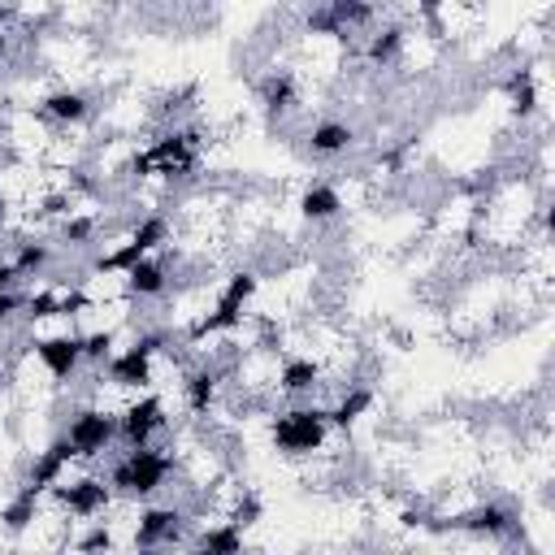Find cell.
<instances>
[{
    "instance_id": "obj_15",
    "label": "cell",
    "mask_w": 555,
    "mask_h": 555,
    "mask_svg": "<svg viewBox=\"0 0 555 555\" xmlns=\"http://www.w3.org/2000/svg\"><path fill=\"white\" fill-rule=\"evenodd\" d=\"M22 321H26V299H22V286H17V291H4L0 295V334L17 330Z\"/></svg>"
},
{
    "instance_id": "obj_18",
    "label": "cell",
    "mask_w": 555,
    "mask_h": 555,
    "mask_svg": "<svg viewBox=\"0 0 555 555\" xmlns=\"http://www.w3.org/2000/svg\"><path fill=\"white\" fill-rule=\"evenodd\" d=\"M117 555H173L169 546H126V551H117Z\"/></svg>"
},
{
    "instance_id": "obj_3",
    "label": "cell",
    "mask_w": 555,
    "mask_h": 555,
    "mask_svg": "<svg viewBox=\"0 0 555 555\" xmlns=\"http://www.w3.org/2000/svg\"><path fill=\"white\" fill-rule=\"evenodd\" d=\"M52 512H61L65 520H69V529L74 525H100V520H108L113 512H117V494L108 490V481H104V473L100 468H74L48 499H43Z\"/></svg>"
},
{
    "instance_id": "obj_11",
    "label": "cell",
    "mask_w": 555,
    "mask_h": 555,
    "mask_svg": "<svg viewBox=\"0 0 555 555\" xmlns=\"http://www.w3.org/2000/svg\"><path fill=\"white\" fill-rule=\"evenodd\" d=\"M356 143H360V126L347 121V117H334V113L317 117V121L304 130V152H308L312 160H321V165H334V160L351 156Z\"/></svg>"
},
{
    "instance_id": "obj_19",
    "label": "cell",
    "mask_w": 555,
    "mask_h": 555,
    "mask_svg": "<svg viewBox=\"0 0 555 555\" xmlns=\"http://www.w3.org/2000/svg\"><path fill=\"white\" fill-rule=\"evenodd\" d=\"M9 251V234H4V225H0V256Z\"/></svg>"
},
{
    "instance_id": "obj_2",
    "label": "cell",
    "mask_w": 555,
    "mask_h": 555,
    "mask_svg": "<svg viewBox=\"0 0 555 555\" xmlns=\"http://www.w3.org/2000/svg\"><path fill=\"white\" fill-rule=\"evenodd\" d=\"M100 473H104L108 490L117 494V503H152L169 490V481H178V460H173L169 442L117 447Z\"/></svg>"
},
{
    "instance_id": "obj_14",
    "label": "cell",
    "mask_w": 555,
    "mask_h": 555,
    "mask_svg": "<svg viewBox=\"0 0 555 555\" xmlns=\"http://www.w3.org/2000/svg\"><path fill=\"white\" fill-rule=\"evenodd\" d=\"M191 195H199L204 204H230V199H234V195H225V191H217V186H204V182H195V191H182L178 199H182V204H191ZM182 217H186L199 234H208V230L217 234V230H221L225 208H208V212H204V208H182Z\"/></svg>"
},
{
    "instance_id": "obj_9",
    "label": "cell",
    "mask_w": 555,
    "mask_h": 555,
    "mask_svg": "<svg viewBox=\"0 0 555 555\" xmlns=\"http://www.w3.org/2000/svg\"><path fill=\"white\" fill-rule=\"evenodd\" d=\"M178 291V273L169 264V256H143L121 273V295L126 304H165Z\"/></svg>"
},
{
    "instance_id": "obj_17",
    "label": "cell",
    "mask_w": 555,
    "mask_h": 555,
    "mask_svg": "<svg viewBox=\"0 0 555 555\" xmlns=\"http://www.w3.org/2000/svg\"><path fill=\"white\" fill-rule=\"evenodd\" d=\"M13 48H17V30H0V65L13 56Z\"/></svg>"
},
{
    "instance_id": "obj_6",
    "label": "cell",
    "mask_w": 555,
    "mask_h": 555,
    "mask_svg": "<svg viewBox=\"0 0 555 555\" xmlns=\"http://www.w3.org/2000/svg\"><path fill=\"white\" fill-rule=\"evenodd\" d=\"M95 113H100L95 95H91L87 87H78V82H56V87H48V91L35 100V117H39L43 126H52V130H65V134L91 126Z\"/></svg>"
},
{
    "instance_id": "obj_10",
    "label": "cell",
    "mask_w": 555,
    "mask_h": 555,
    "mask_svg": "<svg viewBox=\"0 0 555 555\" xmlns=\"http://www.w3.org/2000/svg\"><path fill=\"white\" fill-rule=\"evenodd\" d=\"M343 212H347V191L334 178H304L299 182V191H295V217L304 225L321 230V225H334Z\"/></svg>"
},
{
    "instance_id": "obj_16",
    "label": "cell",
    "mask_w": 555,
    "mask_h": 555,
    "mask_svg": "<svg viewBox=\"0 0 555 555\" xmlns=\"http://www.w3.org/2000/svg\"><path fill=\"white\" fill-rule=\"evenodd\" d=\"M4 291H17V273H13L9 256H0V295H4Z\"/></svg>"
},
{
    "instance_id": "obj_8",
    "label": "cell",
    "mask_w": 555,
    "mask_h": 555,
    "mask_svg": "<svg viewBox=\"0 0 555 555\" xmlns=\"http://www.w3.org/2000/svg\"><path fill=\"white\" fill-rule=\"evenodd\" d=\"M30 360L39 364V373L43 377H52V382H61V386H69L82 369H87V360H82V338H78V330H48V334H35L30 338Z\"/></svg>"
},
{
    "instance_id": "obj_1",
    "label": "cell",
    "mask_w": 555,
    "mask_h": 555,
    "mask_svg": "<svg viewBox=\"0 0 555 555\" xmlns=\"http://www.w3.org/2000/svg\"><path fill=\"white\" fill-rule=\"evenodd\" d=\"M264 438L269 451L286 464H312L330 451V442L338 438L330 425V412L321 399H304V403H278L264 416Z\"/></svg>"
},
{
    "instance_id": "obj_4",
    "label": "cell",
    "mask_w": 555,
    "mask_h": 555,
    "mask_svg": "<svg viewBox=\"0 0 555 555\" xmlns=\"http://www.w3.org/2000/svg\"><path fill=\"white\" fill-rule=\"evenodd\" d=\"M56 434L69 442V451L78 455V464L100 468L117 451V412L104 408V403L82 399L78 408H69V416H65V425Z\"/></svg>"
},
{
    "instance_id": "obj_5",
    "label": "cell",
    "mask_w": 555,
    "mask_h": 555,
    "mask_svg": "<svg viewBox=\"0 0 555 555\" xmlns=\"http://www.w3.org/2000/svg\"><path fill=\"white\" fill-rule=\"evenodd\" d=\"M173 434V408L165 390L130 395L117 408V447H152Z\"/></svg>"
},
{
    "instance_id": "obj_7",
    "label": "cell",
    "mask_w": 555,
    "mask_h": 555,
    "mask_svg": "<svg viewBox=\"0 0 555 555\" xmlns=\"http://www.w3.org/2000/svg\"><path fill=\"white\" fill-rule=\"evenodd\" d=\"M330 390V373L317 351H282L273 369V395L282 403H304Z\"/></svg>"
},
{
    "instance_id": "obj_12",
    "label": "cell",
    "mask_w": 555,
    "mask_h": 555,
    "mask_svg": "<svg viewBox=\"0 0 555 555\" xmlns=\"http://www.w3.org/2000/svg\"><path fill=\"white\" fill-rule=\"evenodd\" d=\"M182 555H251V538L243 525L217 516V520H204L191 529Z\"/></svg>"
},
{
    "instance_id": "obj_13",
    "label": "cell",
    "mask_w": 555,
    "mask_h": 555,
    "mask_svg": "<svg viewBox=\"0 0 555 555\" xmlns=\"http://www.w3.org/2000/svg\"><path fill=\"white\" fill-rule=\"evenodd\" d=\"M256 100H260V108L269 117L282 121V117H291V113L304 108V78L295 69H264L256 78Z\"/></svg>"
}]
</instances>
